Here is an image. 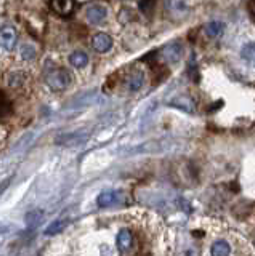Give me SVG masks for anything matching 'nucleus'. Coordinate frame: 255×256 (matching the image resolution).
I'll use <instances>...</instances> for the list:
<instances>
[{"label":"nucleus","mask_w":255,"mask_h":256,"mask_svg":"<svg viewBox=\"0 0 255 256\" xmlns=\"http://www.w3.org/2000/svg\"><path fill=\"white\" fill-rule=\"evenodd\" d=\"M71 74L66 69H55L47 76V85H49L53 92H63L71 85Z\"/></svg>","instance_id":"f257e3e1"},{"label":"nucleus","mask_w":255,"mask_h":256,"mask_svg":"<svg viewBox=\"0 0 255 256\" xmlns=\"http://www.w3.org/2000/svg\"><path fill=\"white\" fill-rule=\"evenodd\" d=\"M17 40H18L17 29L13 26L2 28V30H0V44H2V48L5 52H12L15 45H17Z\"/></svg>","instance_id":"f03ea898"},{"label":"nucleus","mask_w":255,"mask_h":256,"mask_svg":"<svg viewBox=\"0 0 255 256\" xmlns=\"http://www.w3.org/2000/svg\"><path fill=\"white\" fill-rule=\"evenodd\" d=\"M181 56H183V45L180 42H172V44H169V45L164 48V52H162L164 61L169 62V64L178 62L181 60Z\"/></svg>","instance_id":"7ed1b4c3"},{"label":"nucleus","mask_w":255,"mask_h":256,"mask_svg":"<svg viewBox=\"0 0 255 256\" xmlns=\"http://www.w3.org/2000/svg\"><path fill=\"white\" fill-rule=\"evenodd\" d=\"M85 16H87V21L90 24H100L106 20L108 10H106V6H103V5H90L87 8Z\"/></svg>","instance_id":"20e7f679"},{"label":"nucleus","mask_w":255,"mask_h":256,"mask_svg":"<svg viewBox=\"0 0 255 256\" xmlns=\"http://www.w3.org/2000/svg\"><path fill=\"white\" fill-rule=\"evenodd\" d=\"M92 46L95 52L106 53L113 48V38H111L108 34H105V32H98V34L92 38Z\"/></svg>","instance_id":"39448f33"},{"label":"nucleus","mask_w":255,"mask_h":256,"mask_svg":"<svg viewBox=\"0 0 255 256\" xmlns=\"http://www.w3.org/2000/svg\"><path fill=\"white\" fill-rule=\"evenodd\" d=\"M125 85H127V90L132 92V93L140 92L141 88H143V85H145V72L140 70V69L133 70L132 74L127 77Z\"/></svg>","instance_id":"423d86ee"},{"label":"nucleus","mask_w":255,"mask_h":256,"mask_svg":"<svg viewBox=\"0 0 255 256\" xmlns=\"http://www.w3.org/2000/svg\"><path fill=\"white\" fill-rule=\"evenodd\" d=\"M50 6L57 14L68 18L74 12V0H50Z\"/></svg>","instance_id":"0eeeda50"},{"label":"nucleus","mask_w":255,"mask_h":256,"mask_svg":"<svg viewBox=\"0 0 255 256\" xmlns=\"http://www.w3.org/2000/svg\"><path fill=\"white\" fill-rule=\"evenodd\" d=\"M132 244H133V237L130 234V230L127 229H122L121 232L117 234V246L121 252H129L132 248Z\"/></svg>","instance_id":"6e6552de"},{"label":"nucleus","mask_w":255,"mask_h":256,"mask_svg":"<svg viewBox=\"0 0 255 256\" xmlns=\"http://www.w3.org/2000/svg\"><path fill=\"white\" fill-rule=\"evenodd\" d=\"M231 254V245L226 240H217L210 246V256H229Z\"/></svg>","instance_id":"1a4fd4ad"},{"label":"nucleus","mask_w":255,"mask_h":256,"mask_svg":"<svg viewBox=\"0 0 255 256\" xmlns=\"http://www.w3.org/2000/svg\"><path fill=\"white\" fill-rule=\"evenodd\" d=\"M205 34L207 37L210 38H218L223 36V32H225V24H223L221 21H212L205 26Z\"/></svg>","instance_id":"9d476101"},{"label":"nucleus","mask_w":255,"mask_h":256,"mask_svg":"<svg viewBox=\"0 0 255 256\" xmlns=\"http://www.w3.org/2000/svg\"><path fill=\"white\" fill-rule=\"evenodd\" d=\"M69 64L76 69H82L89 64V56L84 52H73L69 54Z\"/></svg>","instance_id":"9b49d317"},{"label":"nucleus","mask_w":255,"mask_h":256,"mask_svg":"<svg viewBox=\"0 0 255 256\" xmlns=\"http://www.w3.org/2000/svg\"><path fill=\"white\" fill-rule=\"evenodd\" d=\"M116 198H117V192H114V190H105V192H101V194L97 197V204L101 208H108V206L116 204Z\"/></svg>","instance_id":"f8f14e48"},{"label":"nucleus","mask_w":255,"mask_h":256,"mask_svg":"<svg viewBox=\"0 0 255 256\" xmlns=\"http://www.w3.org/2000/svg\"><path fill=\"white\" fill-rule=\"evenodd\" d=\"M66 226H68V221H65V220H57V221H53L50 226L45 229L44 234L45 236H57V234H61V232L65 230Z\"/></svg>","instance_id":"ddd939ff"},{"label":"nucleus","mask_w":255,"mask_h":256,"mask_svg":"<svg viewBox=\"0 0 255 256\" xmlns=\"http://www.w3.org/2000/svg\"><path fill=\"white\" fill-rule=\"evenodd\" d=\"M242 58L255 68V44H247L242 48Z\"/></svg>","instance_id":"4468645a"},{"label":"nucleus","mask_w":255,"mask_h":256,"mask_svg":"<svg viewBox=\"0 0 255 256\" xmlns=\"http://www.w3.org/2000/svg\"><path fill=\"white\" fill-rule=\"evenodd\" d=\"M154 6H156V0H140V12L145 14V16H151L154 12Z\"/></svg>","instance_id":"2eb2a0df"},{"label":"nucleus","mask_w":255,"mask_h":256,"mask_svg":"<svg viewBox=\"0 0 255 256\" xmlns=\"http://www.w3.org/2000/svg\"><path fill=\"white\" fill-rule=\"evenodd\" d=\"M20 54H21L23 60H33L34 56H36V50L31 45H23Z\"/></svg>","instance_id":"dca6fc26"},{"label":"nucleus","mask_w":255,"mask_h":256,"mask_svg":"<svg viewBox=\"0 0 255 256\" xmlns=\"http://www.w3.org/2000/svg\"><path fill=\"white\" fill-rule=\"evenodd\" d=\"M119 20H121V22L127 24L129 21H133L135 20V14H133V12L130 10V8H122L121 14H119Z\"/></svg>","instance_id":"f3484780"},{"label":"nucleus","mask_w":255,"mask_h":256,"mask_svg":"<svg viewBox=\"0 0 255 256\" xmlns=\"http://www.w3.org/2000/svg\"><path fill=\"white\" fill-rule=\"evenodd\" d=\"M247 8H249V13L252 16V20L255 21V0H249V5H247Z\"/></svg>","instance_id":"a211bd4d"}]
</instances>
